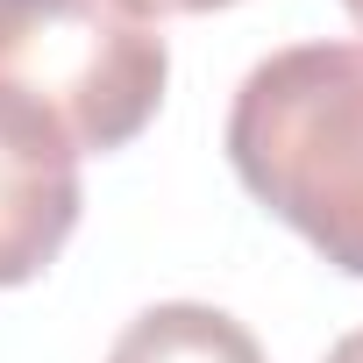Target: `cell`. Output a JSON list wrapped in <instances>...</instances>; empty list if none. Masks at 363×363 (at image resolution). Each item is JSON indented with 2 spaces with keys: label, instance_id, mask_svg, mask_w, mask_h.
<instances>
[{
  "label": "cell",
  "instance_id": "cell-2",
  "mask_svg": "<svg viewBox=\"0 0 363 363\" xmlns=\"http://www.w3.org/2000/svg\"><path fill=\"white\" fill-rule=\"evenodd\" d=\"M171 50L135 0H0V86L43 107L79 157L135 143L164 107Z\"/></svg>",
  "mask_w": 363,
  "mask_h": 363
},
{
  "label": "cell",
  "instance_id": "cell-6",
  "mask_svg": "<svg viewBox=\"0 0 363 363\" xmlns=\"http://www.w3.org/2000/svg\"><path fill=\"white\" fill-rule=\"evenodd\" d=\"M328 363H363V328H356V335H342V342L328 349Z\"/></svg>",
  "mask_w": 363,
  "mask_h": 363
},
{
  "label": "cell",
  "instance_id": "cell-5",
  "mask_svg": "<svg viewBox=\"0 0 363 363\" xmlns=\"http://www.w3.org/2000/svg\"><path fill=\"white\" fill-rule=\"evenodd\" d=\"M143 15H214V8H235V0H135Z\"/></svg>",
  "mask_w": 363,
  "mask_h": 363
},
{
  "label": "cell",
  "instance_id": "cell-4",
  "mask_svg": "<svg viewBox=\"0 0 363 363\" xmlns=\"http://www.w3.org/2000/svg\"><path fill=\"white\" fill-rule=\"evenodd\" d=\"M107 363H264V349H257V335H250L235 313H221V306L164 299V306H143V313L114 335Z\"/></svg>",
  "mask_w": 363,
  "mask_h": 363
},
{
  "label": "cell",
  "instance_id": "cell-1",
  "mask_svg": "<svg viewBox=\"0 0 363 363\" xmlns=\"http://www.w3.org/2000/svg\"><path fill=\"white\" fill-rule=\"evenodd\" d=\"M228 164L257 207L363 278V43L271 50L235 86Z\"/></svg>",
  "mask_w": 363,
  "mask_h": 363
},
{
  "label": "cell",
  "instance_id": "cell-7",
  "mask_svg": "<svg viewBox=\"0 0 363 363\" xmlns=\"http://www.w3.org/2000/svg\"><path fill=\"white\" fill-rule=\"evenodd\" d=\"M342 8H349V22H356V29H363V0H342Z\"/></svg>",
  "mask_w": 363,
  "mask_h": 363
},
{
  "label": "cell",
  "instance_id": "cell-3",
  "mask_svg": "<svg viewBox=\"0 0 363 363\" xmlns=\"http://www.w3.org/2000/svg\"><path fill=\"white\" fill-rule=\"evenodd\" d=\"M79 228V150L72 135L0 86V292L57 264Z\"/></svg>",
  "mask_w": 363,
  "mask_h": 363
}]
</instances>
